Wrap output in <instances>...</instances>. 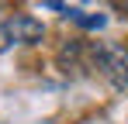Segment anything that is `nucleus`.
I'll list each match as a JSON object with an SVG mask.
<instances>
[{"mask_svg":"<svg viewBox=\"0 0 128 124\" xmlns=\"http://www.w3.org/2000/svg\"><path fill=\"white\" fill-rule=\"evenodd\" d=\"M0 31H4V41H24V45H35V41H42V35H45L42 21L28 17V14H14Z\"/></svg>","mask_w":128,"mask_h":124,"instance_id":"f03ea898","label":"nucleus"},{"mask_svg":"<svg viewBox=\"0 0 128 124\" xmlns=\"http://www.w3.org/2000/svg\"><path fill=\"white\" fill-rule=\"evenodd\" d=\"M90 55H94V62H97V69H100L118 90L128 86V52L121 48V45H114V41H94Z\"/></svg>","mask_w":128,"mask_h":124,"instance_id":"f257e3e1","label":"nucleus"}]
</instances>
